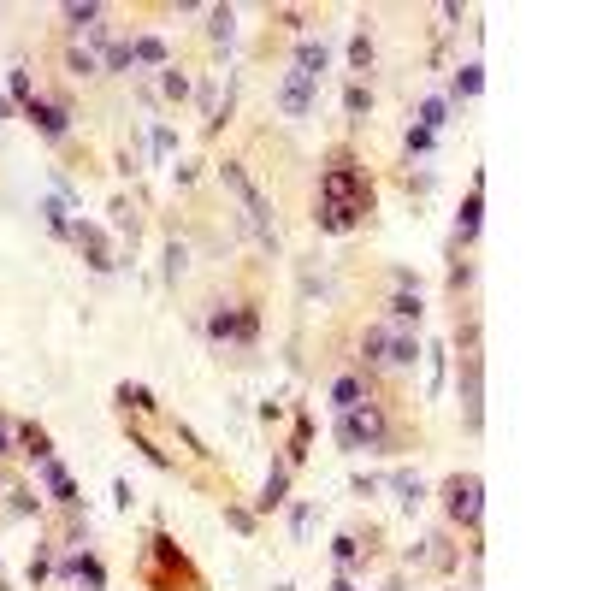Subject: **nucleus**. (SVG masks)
<instances>
[{
	"label": "nucleus",
	"instance_id": "nucleus-1",
	"mask_svg": "<svg viewBox=\"0 0 591 591\" xmlns=\"http://www.w3.org/2000/svg\"><path fill=\"white\" fill-rule=\"evenodd\" d=\"M373 207H379V190H373L367 166L355 160L349 142H337V148L326 154V172H320V213L343 219V225L355 231L361 219H373Z\"/></svg>",
	"mask_w": 591,
	"mask_h": 591
},
{
	"label": "nucleus",
	"instance_id": "nucleus-2",
	"mask_svg": "<svg viewBox=\"0 0 591 591\" xmlns=\"http://www.w3.org/2000/svg\"><path fill=\"white\" fill-rule=\"evenodd\" d=\"M331 438H337V450H343V456H361V450L396 456V450H402V426L391 420V396H367L361 408L337 414Z\"/></svg>",
	"mask_w": 591,
	"mask_h": 591
},
{
	"label": "nucleus",
	"instance_id": "nucleus-3",
	"mask_svg": "<svg viewBox=\"0 0 591 591\" xmlns=\"http://www.w3.org/2000/svg\"><path fill=\"white\" fill-rule=\"evenodd\" d=\"M136 574H142V586H148V591H207L201 568L184 556V550H178V538H172L166 526H154V532H148Z\"/></svg>",
	"mask_w": 591,
	"mask_h": 591
},
{
	"label": "nucleus",
	"instance_id": "nucleus-4",
	"mask_svg": "<svg viewBox=\"0 0 591 591\" xmlns=\"http://www.w3.org/2000/svg\"><path fill=\"white\" fill-rule=\"evenodd\" d=\"M219 184H225V190H231V201L243 207V225L255 231V243H261L266 255H278V225H272V201H266L261 190H255V178L243 172V160H225V166H219Z\"/></svg>",
	"mask_w": 591,
	"mask_h": 591
},
{
	"label": "nucleus",
	"instance_id": "nucleus-5",
	"mask_svg": "<svg viewBox=\"0 0 591 591\" xmlns=\"http://www.w3.org/2000/svg\"><path fill=\"white\" fill-rule=\"evenodd\" d=\"M438 503H444V521L461 526V532L473 538L479 521H485V479H479V473H450V479L438 485Z\"/></svg>",
	"mask_w": 591,
	"mask_h": 591
},
{
	"label": "nucleus",
	"instance_id": "nucleus-6",
	"mask_svg": "<svg viewBox=\"0 0 591 591\" xmlns=\"http://www.w3.org/2000/svg\"><path fill=\"white\" fill-rule=\"evenodd\" d=\"M201 331H207V343H243L249 349L261 337V308L255 302H213Z\"/></svg>",
	"mask_w": 591,
	"mask_h": 591
},
{
	"label": "nucleus",
	"instance_id": "nucleus-7",
	"mask_svg": "<svg viewBox=\"0 0 591 591\" xmlns=\"http://www.w3.org/2000/svg\"><path fill=\"white\" fill-rule=\"evenodd\" d=\"M456 391H461V420H467V432H479L485 426V355L479 349H467L456 355Z\"/></svg>",
	"mask_w": 591,
	"mask_h": 591
},
{
	"label": "nucleus",
	"instance_id": "nucleus-8",
	"mask_svg": "<svg viewBox=\"0 0 591 591\" xmlns=\"http://www.w3.org/2000/svg\"><path fill=\"white\" fill-rule=\"evenodd\" d=\"M272 107H278L284 119H308V113L320 107V83H314V77H302V71H284V83H278Z\"/></svg>",
	"mask_w": 591,
	"mask_h": 591
},
{
	"label": "nucleus",
	"instance_id": "nucleus-9",
	"mask_svg": "<svg viewBox=\"0 0 591 591\" xmlns=\"http://www.w3.org/2000/svg\"><path fill=\"white\" fill-rule=\"evenodd\" d=\"M18 113L48 136V142H66V136H71V107H66V101H42V95H30Z\"/></svg>",
	"mask_w": 591,
	"mask_h": 591
},
{
	"label": "nucleus",
	"instance_id": "nucleus-10",
	"mask_svg": "<svg viewBox=\"0 0 591 591\" xmlns=\"http://www.w3.org/2000/svg\"><path fill=\"white\" fill-rule=\"evenodd\" d=\"M71 243H77V249H83V261H89V272H113V249H107V231H101V225H95V219H83V213H77V219H71Z\"/></svg>",
	"mask_w": 591,
	"mask_h": 591
},
{
	"label": "nucleus",
	"instance_id": "nucleus-11",
	"mask_svg": "<svg viewBox=\"0 0 591 591\" xmlns=\"http://www.w3.org/2000/svg\"><path fill=\"white\" fill-rule=\"evenodd\" d=\"M408 568H432V574H450L456 568V544H450V532H432V538H420V544H408V556H402Z\"/></svg>",
	"mask_w": 591,
	"mask_h": 591
},
{
	"label": "nucleus",
	"instance_id": "nucleus-12",
	"mask_svg": "<svg viewBox=\"0 0 591 591\" xmlns=\"http://www.w3.org/2000/svg\"><path fill=\"white\" fill-rule=\"evenodd\" d=\"M479 219H485V172H473V190L461 196V213H456V243L461 249L479 237Z\"/></svg>",
	"mask_w": 591,
	"mask_h": 591
},
{
	"label": "nucleus",
	"instance_id": "nucleus-13",
	"mask_svg": "<svg viewBox=\"0 0 591 591\" xmlns=\"http://www.w3.org/2000/svg\"><path fill=\"white\" fill-rule=\"evenodd\" d=\"M331 408L337 414H349V408H361L367 396H379V385H373V373H343V379H331Z\"/></svg>",
	"mask_w": 591,
	"mask_h": 591
},
{
	"label": "nucleus",
	"instance_id": "nucleus-14",
	"mask_svg": "<svg viewBox=\"0 0 591 591\" xmlns=\"http://www.w3.org/2000/svg\"><path fill=\"white\" fill-rule=\"evenodd\" d=\"M290 71H302V77H326L331 71V48H326V36H302L296 42V54H290Z\"/></svg>",
	"mask_w": 591,
	"mask_h": 591
},
{
	"label": "nucleus",
	"instance_id": "nucleus-15",
	"mask_svg": "<svg viewBox=\"0 0 591 591\" xmlns=\"http://www.w3.org/2000/svg\"><path fill=\"white\" fill-rule=\"evenodd\" d=\"M284 503H290V461L278 456L272 473H266V485H261V497H255V515H272V509H284Z\"/></svg>",
	"mask_w": 591,
	"mask_h": 591
},
{
	"label": "nucleus",
	"instance_id": "nucleus-16",
	"mask_svg": "<svg viewBox=\"0 0 591 591\" xmlns=\"http://www.w3.org/2000/svg\"><path fill=\"white\" fill-rule=\"evenodd\" d=\"M113 402H119V414H125V420H160V402H154L148 385H131V379H125V385L113 391Z\"/></svg>",
	"mask_w": 591,
	"mask_h": 591
},
{
	"label": "nucleus",
	"instance_id": "nucleus-17",
	"mask_svg": "<svg viewBox=\"0 0 591 591\" xmlns=\"http://www.w3.org/2000/svg\"><path fill=\"white\" fill-rule=\"evenodd\" d=\"M60 580H89V591H107V568H101V556L95 550H83V556H60V568H54Z\"/></svg>",
	"mask_w": 591,
	"mask_h": 591
},
{
	"label": "nucleus",
	"instance_id": "nucleus-18",
	"mask_svg": "<svg viewBox=\"0 0 591 591\" xmlns=\"http://www.w3.org/2000/svg\"><path fill=\"white\" fill-rule=\"evenodd\" d=\"M420 355H426V349H420V337H414V331H391V337H385V367H391V373L420 367Z\"/></svg>",
	"mask_w": 591,
	"mask_h": 591
},
{
	"label": "nucleus",
	"instance_id": "nucleus-19",
	"mask_svg": "<svg viewBox=\"0 0 591 591\" xmlns=\"http://www.w3.org/2000/svg\"><path fill=\"white\" fill-rule=\"evenodd\" d=\"M36 467H42V479H48V497H54L60 509H77V479L66 473V461L48 456V461H36Z\"/></svg>",
	"mask_w": 591,
	"mask_h": 591
},
{
	"label": "nucleus",
	"instance_id": "nucleus-20",
	"mask_svg": "<svg viewBox=\"0 0 591 591\" xmlns=\"http://www.w3.org/2000/svg\"><path fill=\"white\" fill-rule=\"evenodd\" d=\"M391 491H396V503H402L408 515H414V509H420V503L432 497V485H426V479H420L414 467H396V473H391Z\"/></svg>",
	"mask_w": 591,
	"mask_h": 591
},
{
	"label": "nucleus",
	"instance_id": "nucleus-21",
	"mask_svg": "<svg viewBox=\"0 0 591 591\" xmlns=\"http://www.w3.org/2000/svg\"><path fill=\"white\" fill-rule=\"evenodd\" d=\"M385 308H391V326L396 331H408V326H420V320H426L420 290H391V302H385Z\"/></svg>",
	"mask_w": 591,
	"mask_h": 591
},
{
	"label": "nucleus",
	"instance_id": "nucleus-22",
	"mask_svg": "<svg viewBox=\"0 0 591 591\" xmlns=\"http://www.w3.org/2000/svg\"><path fill=\"white\" fill-rule=\"evenodd\" d=\"M12 444H18L30 461H48V456H54V438H48V426H36V420L12 426Z\"/></svg>",
	"mask_w": 591,
	"mask_h": 591
},
{
	"label": "nucleus",
	"instance_id": "nucleus-23",
	"mask_svg": "<svg viewBox=\"0 0 591 591\" xmlns=\"http://www.w3.org/2000/svg\"><path fill=\"white\" fill-rule=\"evenodd\" d=\"M172 66V48L160 42V36H136L131 42V71H160Z\"/></svg>",
	"mask_w": 591,
	"mask_h": 591
},
{
	"label": "nucleus",
	"instance_id": "nucleus-24",
	"mask_svg": "<svg viewBox=\"0 0 591 591\" xmlns=\"http://www.w3.org/2000/svg\"><path fill=\"white\" fill-rule=\"evenodd\" d=\"M60 18H66L71 36H89V30L107 18V6H95V0H71V6H60Z\"/></svg>",
	"mask_w": 591,
	"mask_h": 591
},
{
	"label": "nucleus",
	"instance_id": "nucleus-25",
	"mask_svg": "<svg viewBox=\"0 0 591 591\" xmlns=\"http://www.w3.org/2000/svg\"><path fill=\"white\" fill-rule=\"evenodd\" d=\"M385 337H391V326L361 331V373H385Z\"/></svg>",
	"mask_w": 591,
	"mask_h": 591
},
{
	"label": "nucleus",
	"instance_id": "nucleus-26",
	"mask_svg": "<svg viewBox=\"0 0 591 591\" xmlns=\"http://www.w3.org/2000/svg\"><path fill=\"white\" fill-rule=\"evenodd\" d=\"M479 89H485V66H479V60L456 66V77H450V101H473Z\"/></svg>",
	"mask_w": 591,
	"mask_h": 591
},
{
	"label": "nucleus",
	"instance_id": "nucleus-27",
	"mask_svg": "<svg viewBox=\"0 0 591 591\" xmlns=\"http://www.w3.org/2000/svg\"><path fill=\"white\" fill-rule=\"evenodd\" d=\"M343 113H349V125H367L373 119V89L367 83H349L343 89Z\"/></svg>",
	"mask_w": 591,
	"mask_h": 591
},
{
	"label": "nucleus",
	"instance_id": "nucleus-28",
	"mask_svg": "<svg viewBox=\"0 0 591 591\" xmlns=\"http://www.w3.org/2000/svg\"><path fill=\"white\" fill-rule=\"evenodd\" d=\"M71 213H77V207H71V201H60V196L42 201V219H48V231H54L60 243H71Z\"/></svg>",
	"mask_w": 591,
	"mask_h": 591
},
{
	"label": "nucleus",
	"instance_id": "nucleus-29",
	"mask_svg": "<svg viewBox=\"0 0 591 591\" xmlns=\"http://www.w3.org/2000/svg\"><path fill=\"white\" fill-rule=\"evenodd\" d=\"M349 71H355V83H367V71H373V36L367 30L349 36Z\"/></svg>",
	"mask_w": 591,
	"mask_h": 591
},
{
	"label": "nucleus",
	"instance_id": "nucleus-30",
	"mask_svg": "<svg viewBox=\"0 0 591 591\" xmlns=\"http://www.w3.org/2000/svg\"><path fill=\"white\" fill-rule=\"evenodd\" d=\"M160 101H172V107L190 101V77H184V66H160Z\"/></svg>",
	"mask_w": 591,
	"mask_h": 591
},
{
	"label": "nucleus",
	"instance_id": "nucleus-31",
	"mask_svg": "<svg viewBox=\"0 0 591 591\" xmlns=\"http://www.w3.org/2000/svg\"><path fill=\"white\" fill-rule=\"evenodd\" d=\"M225 526H231L237 538H255V532H261V515H255L249 503H231V497H225Z\"/></svg>",
	"mask_w": 591,
	"mask_h": 591
},
{
	"label": "nucleus",
	"instance_id": "nucleus-32",
	"mask_svg": "<svg viewBox=\"0 0 591 591\" xmlns=\"http://www.w3.org/2000/svg\"><path fill=\"white\" fill-rule=\"evenodd\" d=\"M66 77H101V54L95 48H66Z\"/></svg>",
	"mask_w": 591,
	"mask_h": 591
},
{
	"label": "nucleus",
	"instance_id": "nucleus-33",
	"mask_svg": "<svg viewBox=\"0 0 591 591\" xmlns=\"http://www.w3.org/2000/svg\"><path fill=\"white\" fill-rule=\"evenodd\" d=\"M414 125H420V131H444V125H450V101H438V95H432V101H420V113H414Z\"/></svg>",
	"mask_w": 591,
	"mask_h": 591
},
{
	"label": "nucleus",
	"instance_id": "nucleus-34",
	"mask_svg": "<svg viewBox=\"0 0 591 591\" xmlns=\"http://www.w3.org/2000/svg\"><path fill=\"white\" fill-rule=\"evenodd\" d=\"M308 444H314V414H308V408H302V414H296V432H290V467H296V461L308 456Z\"/></svg>",
	"mask_w": 591,
	"mask_h": 591
},
{
	"label": "nucleus",
	"instance_id": "nucleus-35",
	"mask_svg": "<svg viewBox=\"0 0 591 591\" xmlns=\"http://www.w3.org/2000/svg\"><path fill=\"white\" fill-rule=\"evenodd\" d=\"M231 30H237V6H207V36L231 42Z\"/></svg>",
	"mask_w": 591,
	"mask_h": 591
},
{
	"label": "nucleus",
	"instance_id": "nucleus-36",
	"mask_svg": "<svg viewBox=\"0 0 591 591\" xmlns=\"http://www.w3.org/2000/svg\"><path fill=\"white\" fill-rule=\"evenodd\" d=\"M172 438H178V444H184V450H190V456L201 461V467L213 461V450H207V444H201V438H196V426H190V420H172Z\"/></svg>",
	"mask_w": 591,
	"mask_h": 591
},
{
	"label": "nucleus",
	"instance_id": "nucleus-37",
	"mask_svg": "<svg viewBox=\"0 0 591 591\" xmlns=\"http://www.w3.org/2000/svg\"><path fill=\"white\" fill-rule=\"evenodd\" d=\"M48 574H54V538H48V544H36V550H30V586H42V580H48Z\"/></svg>",
	"mask_w": 591,
	"mask_h": 591
},
{
	"label": "nucleus",
	"instance_id": "nucleus-38",
	"mask_svg": "<svg viewBox=\"0 0 591 591\" xmlns=\"http://www.w3.org/2000/svg\"><path fill=\"white\" fill-rule=\"evenodd\" d=\"M30 95H36V89H30V71L12 66V71H6V101H12V107H24Z\"/></svg>",
	"mask_w": 591,
	"mask_h": 591
},
{
	"label": "nucleus",
	"instance_id": "nucleus-39",
	"mask_svg": "<svg viewBox=\"0 0 591 591\" xmlns=\"http://www.w3.org/2000/svg\"><path fill=\"white\" fill-rule=\"evenodd\" d=\"M184 272H190V249H184V243L172 237V243H166V284H178Z\"/></svg>",
	"mask_w": 591,
	"mask_h": 591
},
{
	"label": "nucleus",
	"instance_id": "nucleus-40",
	"mask_svg": "<svg viewBox=\"0 0 591 591\" xmlns=\"http://www.w3.org/2000/svg\"><path fill=\"white\" fill-rule=\"evenodd\" d=\"M444 379H450V349H432V385H426V396L444 391Z\"/></svg>",
	"mask_w": 591,
	"mask_h": 591
},
{
	"label": "nucleus",
	"instance_id": "nucleus-41",
	"mask_svg": "<svg viewBox=\"0 0 591 591\" xmlns=\"http://www.w3.org/2000/svg\"><path fill=\"white\" fill-rule=\"evenodd\" d=\"M444 284H450V296H461V290H473V261H456V266H450V278H444Z\"/></svg>",
	"mask_w": 591,
	"mask_h": 591
},
{
	"label": "nucleus",
	"instance_id": "nucleus-42",
	"mask_svg": "<svg viewBox=\"0 0 591 591\" xmlns=\"http://www.w3.org/2000/svg\"><path fill=\"white\" fill-rule=\"evenodd\" d=\"M432 148H438V136L420 131V125H408V160H414V154H432Z\"/></svg>",
	"mask_w": 591,
	"mask_h": 591
},
{
	"label": "nucleus",
	"instance_id": "nucleus-43",
	"mask_svg": "<svg viewBox=\"0 0 591 591\" xmlns=\"http://www.w3.org/2000/svg\"><path fill=\"white\" fill-rule=\"evenodd\" d=\"M308 521H314V503H296V509H290V526H296V538H308Z\"/></svg>",
	"mask_w": 591,
	"mask_h": 591
},
{
	"label": "nucleus",
	"instance_id": "nucleus-44",
	"mask_svg": "<svg viewBox=\"0 0 591 591\" xmlns=\"http://www.w3.org/2000/svg\"><path fill=\"white\" fill-rule=\"evenodd\" d=\"M172 148H178V136L166 131V125H154V154H160V160H166V154H172Z\"/></svg>",
	"mask_w": 591,
	"mask_h": 591
},
{
	"label": "nucleus",
	"instance_id": "nucleus-45",
	"mask_svg": "<svg viewBox=\"0 0 591 591\" xmlns=\"http://www.w3.org/2000/svg\"><path fill=\"white\" fill-rule=\"evenodd\" d=\"M349 491H355V497H373V491H379V479H373V473H355V479H349Z\"/></svg>",
	"mask_w": 591,
	"mask_h": 591
},
{
	"label": "nucleus",
	"instance_id": "nucleus-46",
	"mask_svg": "<svg viewBox=\"0 0 591 591\" xmlns=\"http://www.w3.org/2000/svg\"><path fill=\"white\" fill-rule=\"evenodd\" d=\"M113 503H119V509H131V503H136V491H131V479H113Z\"/></svg>",
	"mask_w": 591,
	"mask_h": 591
},
{
	"label": "nucleus",
	"instance_id": "nucleus-47",
	"mask_svg": "<svg viewBox=\"0 0 591 591\" xmlns=\"http://www.w3.org/2000/svg\"><path fill=\"white\" fill-rule=\"evenodd\" d=\"M6 497H12V515H30V509H36V497H30V491H6Z\"/></svg>",
	"mask_w": 591,
	"mask_h": 591
},
{
	"label": "nucleus",
	"instance_id": "nucleus-48",
	"mask_svg": "<svg viewBox=\"0 0 591 591\" xmlns=\"http://www.w3.org/2000/svg\"><path fill=\"white\" fill-rule=\"evenodd\" d=\"M331 591H361V586H355L349 574H337V580H331Z\"/></svg>",
	"mask_w": 591,
	"mask_h": 591
},
{
	"label": "nucleus",
	"instance_id": "nucleus-49",
	"mask_svg": "<svg viewBox=\"0 0 591 591\" xmlns=\"http://www.w3.org/2000/svg\"><path fill=\"white\" fill-rule=\"evenodd\" d=\"M6 450H12V438H6V420H0V456H6Z\"/></svg>",
	"mask_w": 591,
	"mask_h": 591
},
{
	"label": "nucleus",
	"instance_id": "nucleus-50",
	"mask_svg": "<svg viewBox=\"0 0 591 591\" xmlns=\"http://www.w3.org/2000/svg\"><path fill=\"white\" fill-rule=\"evenodd\" d=\"M272 591H296V586H272Z\"/></svg>",
	"mask_w": 591,
	"mask_h": 591
},
{
	"label": "nucleus",
	"instance_id": "nucleus-51",
	"mask_svg": "<svg viewBox=\"0 0 591 591\" xmlns=\"http://www.w3.org/2000/svg\"><path fill=\"white\" fill-rule=\"evenodd\" d=\"M450 591H473V586H450Z\"/></svg>",
	"mask_w": 591,
	"mask_h": 591
},
{
	"label": "nucleus",
	"instance_id": "nucleus-52",
	"mask_svg": "<svg viewBox=\"0 0 591 591\" xmlns=\"http://www.w3.org/2000/svg\"><path fill=\"white\" fill-rule=\"evenodd\" d=\"M0 497H6V485H0Z\"/></svg>",
	"mask_w": 591,
	"mask_h": 591
}]
</instances>
